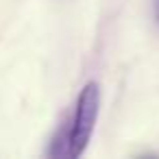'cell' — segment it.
I'll return each mask as SVG.
<instances>
[{
  "label": "cell",
  "instance_id": "1",
  "mask_svg": "<svg viewBox=\"0 0 159 159\" xmlns=\"http://www.w3.org/2000/svg\"><path fill=\"white\" fill-rule=\"evenodd\" d=\"M98 109H100V87L92 81L79 92L70 118L61 124V129L52 137L48 157H68V159L81 157L94 133Z\"/></svg>",
  "mask_w": 159,
  "mask_h": 159
},
{
  "label": "cell",
  "instance_id": "2",
  "mask_svg": "<svg viewBox=\"0 0 159 159\" xmlns=\"http://www.w3.org/2000/svg\"><path fill=\"white\" fill-rule=\"evenodd\" d=\"M152 16H155V20L159 24V0H152Z\"/></svg>",
  "mask_w": 159,
  "mask_h": 159
}]
</instances>
